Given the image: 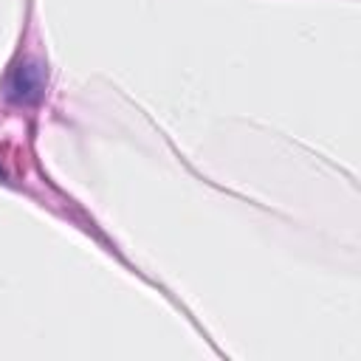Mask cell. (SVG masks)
<instances>
[{
    "instance_id": "obj_1",
    "label": "cell",
    "mask_w": 361,
    "mask_h": 361,
    "mask_svg": "<svg viewBox=\"0 0 361 361\" xmlns=\"http://www.w3.org/2000/svg\"><path fill=\"white\" fill-rule=\"evenodd\" d=\"M37 87H39V76H37V71L31 68V65H20L17 71H14V79H11V96L14 99H28L31 93H37Z\"/></svg>"
}]
</instances>
